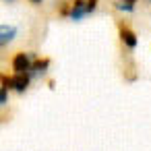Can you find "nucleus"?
<instances>
[{"instance_id": "nucleus-7", "label": "nucleus", "mask_w": 151, "mask_h": 151, "mask_svg": "<svg viewBox=\"0 0 151 151\" xmlns=\"http://www.w3.org/2000/svg\"><path fill=\"white\" fill-rule=\"evenodd\" d=\"M70 11H73V0H62L60 6H58V15L60 17H70Z\"/></svg>"}, {"instance_id": "nucleus-4", "label": "nucleus", "mask_w": 151, "mask_h": 151, "mask_svg": "<svg viewBox=\"0 0 151 151\" xmlns=\"http://www.w3.org/2000/svg\"><path fill=\"white\" fill-rule=\"evenodd\" d=\"M85 15H87V0H73V11H70V17L68 19L81 21Z\"/></svg>"}, {"instance_id": "nucleus-10", "label": "nucleus", "mask_w": 151, "mask_h": 151, "mask_svg": "<svg viewBox=\"0 0 151 151\" xmlns=\"http://www.w3.org/2000/svg\"><path fill=\"white\" fill-rule=\"evenodd\" d=\"M97 9V0H87V15H91Z\"/></svg>"}, {"instance_id": "nucleus-11", "label": "nucleus", "mask_w": 151, "mask_h": 151, "mask_svg": "<svg viewBox=\"0 0 151 151\" xmlns=\"http://www.w3.org/2000/svg\"><path fill=\"white\" fill-rule=\"evenodd\" d=\"M29 2H33V4H40V2H42V0H29Z\"/></svg>"}, {"instance_id": "nucleus-3", "label": "nucleus", "mask_w": 151, "mask_h": 151, "mask_svg": "<svg viewBox=\"0 0 151 151\" xmlns=\"http://www.w3.org/2000/svg\"><path fill=\"white\" fill-rule=\"evenodd\" d=\"M31 85V73H15L13 81H11V89H15L17 93H25Z\"/></svg>"}, {"instance_id": "nucleus-8", "label": "nucleus", "mask_w": 151, "mask_h": 151, "mask_svg": "<svg viewBox=\"0 0 151 151\" xmlns=\"http://www.w3.org/2000/svg\"><path fill=\"white\" fill-rule=\"evenodd\" d=\"M114 9H118V11H122V13H132V11H134V4L124 2V0H116V2H114Z\"/></svg>"}, {"instance_id": "nucleus-6", "label": "nucleus", "mask_w": 151, "mask_h": 151, "mask_svg": "<svg viewBox=\"0 0 151 151\" xmlns=\"http://www.w3.org/2000/svg\"><path fill=\"white\" fill-rule=\"evenodd\" d=\"M15 33H17V27H13V25H2L0 27V44H2V48H6V44L13 42Z\"/></svg>"}, {"instance_id": "nucleus-9", "label": "nucleus", "mask_w": 151, "mask_h": 151, "mask_svg": "<svg viewBox=\"0 0 151 151\" xmlns=\"http://www.w3.org/2000/svg\"><path fill=\"white\" fill-rule=\"evenodd\" d=\"M6 101H9V87H2L0 89V104L6 106Z\"/></svg>"}, {"instance_id": "nucleus-2", "label": "nucleus", "mask_w": 151, "mask_h": 151, "mask_svg": "<svg viewBox=\"0 0 151 151\" xmlns=\"http://www.w3.org/2000/svg\"><path fill=\"white\" fill-rule=\"evenodd\" d=\"M118 37H120V42L126 46V48H137V44H139V37H137V33L128 27V25H124V23H118Z\"/></svg>"}, {"instance_id": "nucleus-12", "label": "nucleus", "mask_w": 151, "mask_h": 151, "mask_svg": "<svg viewBox=\"0 0 151 151\" xmlns=\"http://www.w3.org/2000/svg\"><path fill=\"white\" fill-rule=\"evenodd\" d=\"M124 2H130V4H134V2H137V0H124Z\"/></svg>"}, {"instance_id": "nucleus-5", "label": "nucleus", "mask_w": 151, "mask_h": 151, "mask_svg": "<svg viewBox=\"0 0 151 151\" xmlns=\"http://www.w3.org/2000/svg\"><path fill=\"white\" fill-rule=\"evenodd\" d=\"M48 66H50V58H35L33 60V66H31V75L35 77H44L48 73Z\"/></svg>"}, {"instance_id": "nucleus-1", "label": "nucleus", "mask_w": 151, "mask_h": 151, "mask_svg": "<svg viewBox=\"0 0 151 151\" xmlns=\"http://www.w3.org/2000/svg\"><path fill=\"white\" fill-rule=\"evenodd\" d=\"M33 56L29 52H17L11 60V68L15 73H31V66H33Z\"/></svg>"}]
</instances>
